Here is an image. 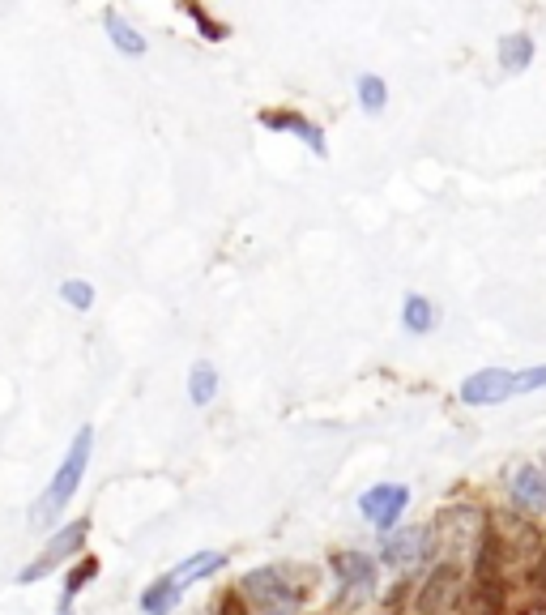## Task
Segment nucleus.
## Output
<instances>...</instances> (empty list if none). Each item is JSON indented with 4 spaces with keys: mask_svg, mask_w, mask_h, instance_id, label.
<instances>
[{
    "mask_svg": "<svg viewBox=\"0 0 546 615\" xmlns=\"http://www.w3.org/2000/svg\"><path fill=\"white\" fill-rule=\"evenodd\" d=\"M406 504H410V487L406 483H376V487H367V492L359 496V513H363L367 526L393 530L401 522V513H406Z\"/></svg>",
    "mask_w": 546,
    "mask_h": 615,
    "instance_id": "obj_7",
    "label": "nucleus"
},
{
    "mask_svg": "<svg viewBox=\"0 0 546 615\" xmlns=\"http://www.w3.org/2000/svg\"><path fill=\"white\" fill-rule=\"evenodd\" d=\"M534 389H546V364L517 376V393H534Z\"/></svg>",
    "mask_w": 546,
    "mask_h": 615,
    "instance_id": "obj_23",
    "label": "nucleus"
},
{
    "mask_svg": "<svg viewBox=\"0 0 546 615\" xmlns=\"http://www.w3.org/2000/svg\"><path fill=\"white\" fill-rule=\"evenodd\" d=\"M261 124H265L269 133H291V137H299L303 146L316 154V159H329L325 129H320L316 120H308L303 112H295V107H269V112H261Z\"/></svg>",
    "mask_w": 546,
    "mask_h": 615,
    "instance_id": "obj_8",
    "label": "nucleus"
},
{
    "mask_svg": "<svg viewBox=\"0 0 546 615\" xmlns=\"http://www.w3.org/2000/svg\"><path fill=\"white\" fill-rule=\"evenodd\" d=\"M90 457H94V428H90V423H82L77 436L69 440V453L60 457L52 483L43 487V496L35 500V509H30V526H52V522H60V517L69 513L77 487H82L86 470H90Z\"/></svg>",
    "mask_w": 546,
    "mask_h": 615,
    "instance_id": "obj_2",
    "label": "nucleus"
},
{
    "mask_svg": "<svg viewBox=\"0 0 546 615\" xmlns=\"http://www.w3.org/2000/svg\"><path fill=\"white\" fill-rule=\"evenodd\" d=\"M431 551H436V530H431V526H406V530H393L389 539H384L380 564H384V569L406 573V569H419Z\"/></svg>",
    "mask_w": 546,
    "mask_h": 615,
    "instance_id": "obj_5",
    "label": "nucleus"
},
{
    "mask_svg": "<svg viewBox=\"0 0 546 615\" xmlns=\"http://www.w3.org/2000/svg\"><path fill=\"white\" fill-rule=\"evenodd\" d=\"M329 569L337 577V590H342L346 603H363V598L376 594V581H380V560L367 556V551L355 547H342L329 556Z\"/></svg>",
    "mask_w": 546,
    "mask_h": 615,
    "instance_id": "obj_4",
    "label": "nucleus"
},
{
    "mask_svg": "<svg viewBox=\"0 0 546 615\" xmlns=\"http://www.w3.org/2000/svg\"><path fill=\"white\" fill-rule=\"evenodd\" d=\"M180 5H184V13H188L192 22H197V30H201V35L210 39V43H222V39L231 35V26H227V22H218V18H210V13L201 9V0H180Z\"/></svg>",
    "mask_w": 546,
    "mask_h": 615,
    "instance_id": "obj_21",
    "label": "nucleus"
},
{
    "mask_svg": "<svg viewBox=\"0 0 546 615\" xmlns=\"http://www.w3.org/2000/svg\"><path fill=\"white\" fill-rule=\"evenodd\" d=\"M529 586H534L538 594H546V551L534 560V569H529Z\"/></svg>",
    "mask_w": 546,
    "mask_h": 615,
    "instance_id": "obj_24",
    "label": "nucleus"
},
{
    "mask_svg": "<svg viewBox=\"0 0 546 615\" xmlns=\"http://www.w3.org/2000/svg\"><path fill=\"white\" fill-rule=\"evenodd\" d=\"M60 615H73V607H69V611H60Z\"/></svg>",
    "mask_w": 546,
    "mask_h": 615,
    "instance_id": "obj_25",
    "label": "nucleus"
},
{
    "mask_svg": "<svg viewBox=\"0 0 546 615\" xmlns=\"http://www.w3.org/2000/svg\"><path fill=\"white\" fill-rule=\"evenodd\" d=\"M431 530L444 534V543H448V547H470V543L483 539L487 522H483V513L465 504V509H444V513H440V522L431 526Z\"/></svg>",
    "mask_w": 546,
    "mask_h": 615,
    "instance_id": "obj_10",
    "label": "nucleus"
},
{
    "mask_svg": "<svg viewBox=\"0 0 546 615\" xmlns=\"http://www.w3.org/2000/svg\"><path fill=\"white\" fill-rule=\"evenodd\" d=\"M60 299L73 312H90L94 308V282H86V278H64L60 282Z\"/></svg>",
    "mask_w": 546,
    "mask_h": 615,
    "instance_id": "obj_22",
    "label": "nucleus"
},
{
    "mask_svg": "<svg viewBox=\"0 0 546 615\" xmlns=\"http://www.w3.org/2000/svg\"><path fill=\"white\" fill-rule=\"evenodd\" d=\"M457 598H461V569L453 560H444L427 573L419 594H414V615H448L457 607Z\"/></svg>",
    "mask_w": 546,
    "mask_h": 615,
    "instance_id": "obj_6",
    "label": "nucleus"
},
{
    "mask_svg": "<svg viewBox=\"0 0 546 615\" xmlns=\"http://www.w3.org/2000/svg\"><path fill=\"white\" fill-rule=\"evenodd\" d=\"M180 598H184L180 581H175L171 573H163V577L150 581V586L137 594V607H141V615H175V607H180Z\"/></svg>",
    "mask_w": 546,
    "mask_h": 615,
    "instance_id": "obj_13",
    "label": "nucleus"
},
{
    "mask_svg": "<svg viewBox=\"0 0 546 615\" xmlns=\"http://www.w3.org/2000/svg\"><path fill=\"white\" fill-rule=\"evenodd\" d=\"M299 577L303 573L295 564H261V569H248L235 581V594L244 598V607L252 615H299L312 590Z\"/></svg>",
    "mask_w": 546,
    "mask_h": 615,
    "instance_id": "obj_1",
    "label": "nucleus"
},
{
    "mask_svg": "<svg viewBox=\"0 0 546 615\" xmlns=\"http://www.w3.org/2000/svg\"><path fill=\"white\" fill-rule=\"evenodd\" d=\"M517 393V376L504 372V368H483L474 376H465L461 381V402L465 406H495Z\"/></svg>",
    "mask_w": 546,
    "mask_h": 615,
    "instance_id": "obj_9",
    "label": "nucleus"
},
{
    "mask_svg": "<svg viewBox=\"0 0 546 615\" xmlns=\"http://www.w3.org/2000/svg\"><path fill=\"white\" fill-rule=\"evenodd\" d=\"M214 398H218V368L201 359V364H192V368H188V402L205 410Z\"/></svg>",
    "mask_w": 546,
    "mask_h": 615,
    "instance_id": "obj_19",
    "label": "nucleus"
},
{
    "mask_svg": "<svg viewBox=\"0 0 546 615\" xmlns=\"http://www.w3.org/2000/svg\"><path fill=\"white\" fill-rule=\"evenodd\" d=\"M103 30H107V39H111V47H116L120 56H146V35L124 18L120 9H103Z\"/></svg>",
    "mask_w": 546,
    "mask_h": 615,
    "instance_id": "obj_12",
    "label": "nucleus"
},
{
    "mask_svg": "<svg viewBox=\"0 0 546 615\" xmlns=\"http://www.w3.org/2000/svg\"><path fill=\"white\" fill-rule=\"evenodd\" d=\"M355 94H359V107L367 116L384 112V103H389V86H384V77H376V73H359L355 77Z\"/></svg>",
    "mask_w": 546,
    "mask_h": 615,
    "instance_id": "obj_20",
    "label": "nucleus"
},
{
    "mask_svg": "<svg viewBox=\"0 0 546 615\" xmlns=\"http://www.w3.org/2000/svg\"><path fill=\"white\" fill-rule=\"evenodd\" d=\"M222 569H227V551H192V556H184L180 564H175L171 577L180 581V590H192L197 581H210Z\"/></svg>",
    "mask_w": 546,
    "mask_h": 615,
    "instance_id": "obj_11",
    "label": "nucleus"
},
{
    "mask_svg": "<svg viewBox=\"0 0 546 615\" xmlns=\"http://www.w3.org/2000/svg\"><path fill=\"white\" fill-rule=\"evenodd\" d=\"M512 500H517L521 509H529V513L546 509V475L538 466H521L517 475H512Z\"/></svg>",
    "mask_w": 546,
    "mask_h": 615,
    "instance_id": "obj_15",
    "label": "nucleus"
},
{
    "mask_svg": "<svg viewBox=\"0 0 546 615\" xmlns=\"http://www.w3.org/2000/svg\"><path fill=\"white\" fill-rule=\"evenodd\" d=\"M461 615H504V581H500V573L474 577V590H470V598H465Z\"/></svg>",
    "mask_w": 546,
    "mask_h": 615,
    "instance_id": "obj_14",
    "label": "nucleus"
},
{
    "mask_svg": "<svg viewBox=\"0 0 546 615\" xmlns=\"http://www.w3.org/2000/svg\"><path fill=\"white\" fill-rule=\"evenodd\" d=\"M401 325L410 329V334H431V329L440 325V312L431 304L427 295H406V304H401Z\"/></svg>",
    "mask_w": 546,
    "mask_h": 615,
    "instance_id": "obj_17",
    "label": "nucleus"
},
{
    "mask_svg": "<svg viewBox=\"0 0 546 615\" xmlns=\"http://www.w3.org/2000/svg\"><path fill=\"white\" fill-rule=\"evenodd\" d=\"M534 39L529 35H521V30H512V35H504L500 43H495V56H500V69H508V73H521V69H529L534 65Z\"/></svg>",
    "mask_w": 546,
    "mask_h": 615,
    "instance_id": "obj_16",
    "label": "nucleus"
},
{
    "mask_svg": "<svg viewBox=\"0 0 546 615\" xmlns=\"http://www.w3.org/2000/svg\"><path fill=\"white\" fill-rule=\"evenodd\" d=\"M86 539H90V517H73L69 526H60L52 539H47V547H39V556L22 564L18 573V586H35V581L60 573L69 560H77L86 551Z\"/></svg>",
    "mask_w": 546,
    "mask_h": 615,
    "instance_id": "obj_3",
    "label": "nucleus"
},
{
    "mask_svg": "<svg viewBox=\"0 0 546 615\" xmlns=\"http://www.w3.org/2000/svg\"><path fill=\"white\" fill-rule=\"evenodd\" d=\"M94 577H99V560H94L90 551H82V556H77V564H73V569L64 573V590H60V611H69V607H73V598L82 594V590L90 586Z\"/></svg>",
    "mask_w": 546,
    "mask_h": 615,
    "instance_id": "obj_18",
    "label": "nucleus"
}]
</instances>
